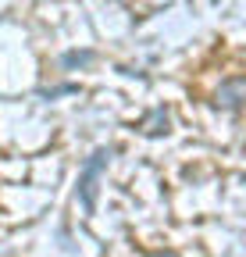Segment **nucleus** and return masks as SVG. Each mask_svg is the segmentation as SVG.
Masks as SVG:
<instances>
[{"label":"nucleus","instance_id":"20e7f679","mask_svg":"<svg viewBox=\"0 0 246 257\" xmlns=\"http://www.w3.org/2000/svg\"><path fill=\"white\" fill-rule=\"evenodd\" d=\"M89 61H93V54H89V50H82V54H65V64H68V68H75V64H89Z\"/></svg>","mask_w":246,"mask_h":257},{"label":"nucleus","instance_id":"f257e3e1","mask_svg":"<svg viewBox=\"0 0 246 257\" xmlns=\"http://www.w3.org/2000/svg\"><path fill=\"white\" fill-rule=\"evenodd\" d=\"M107 161H111V150L100 147V150H93V157L82 165V175H79V200H82L86 214L97 211V182H100V172L107 168Z\"/></svg>","mask_w":246,"mask_h":257},{"label":"nucleus","instance_id":"f03ea898","mask_svg":"<svg viewBox=\"0 0 246 257\" xmlns=\"http://www.w3.org/2000/svg\"><path fill=\"white\" fill-rule=\"evenodd\" d=\"M246 100V75H235V79H225L221 89H218V107H239Z\"/></svg>","mask_w":246,"mask_h":257},{"label":"nucleus","instance_id":"39448f33","mask_svg":"<svg viewBox=\"0 0 246 257\" xmlns=\"http://www.w3.org/2000/svg\"><path fill=\"white\" fill-rule=\"evenodd\" d=\"M150 257H178L175 250H157V253H150Z\"/></svg>","mask_w":246,"mask_h":257},{"label":"nucleus","instance_id":"7ed1b4c3","mask_svg":"<svg viewBox=\"0 0 246 257\" xmlns=\"http://www.w3.org/2000/svg\"><path fill=\"white\" fill-rule=\"evenodd\" d=\"M168 125H171L168 111H164V107H153V111L146 114V121H143V133H146V136H164Z\"/></svg>","mask_w":246,"mask_h":257}]
</instances>
